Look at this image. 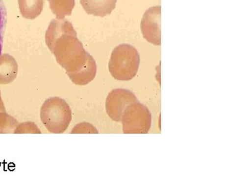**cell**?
I'll use <instances>...</instances> for the list:
<instances>
[{
  "label": "cell",
  "mask_w": 251,
  "mask_h": 188,
  "mask_svg": "<svg viewBox=\"0 0 251 188\" xmlns=\"http://www.w3.org/2000/svg\"><path fill=\"white\" fill-rule=\"evenodd\" d=\"M46 45L75 85H87L95 78L97 64L77 39L67 20H52L46 33Z\"/></svg>",
  "instance_id": "1"
},
{
  "label": "cell",
  "mask_w": 251,
  "mask_h": 188,
  "mask_svg": "<svg viewBox=\"0 0 251 188\" xmlns=\"http://www.w3.org/2000/svg\"><path fill=\"white\" fill-rule=\"evenodd\" d=\"M140 62V54L135 47L129 44H121L112 50L109 71L115 80H130L138 73Z\"/></svg>",
  "instance_id": "2"
},
{
  "label": "cell",
  "mask_w": 251,
  "mask_h": 188,
  "mask_svg": "<svg viewBox=\"0 0 251 188\" xmlns=\"http://www.w3.org/2000/svg\"><path fill=\"white\" fill-rule=\"evenodd\" d=\"M40 117L43 124L50 133H64L72 120V112L64 99L51 97L46 99L41 108Z\"/></svg>",
  "instance_id": "3"
},
{
  "label": "cell",
  "mask_w": 251,
  "mask_h": 188,
  "mask_svg": "<svg viewBox=\"0 0 251 188\" xmlns=\"http://www.w3.org/2000/svg\"><path fill=\"white\" fill-rule=\"evenodd\" d=\"M125 134H147L151 126V115L148 107L136 102L128 105L122 116Z\"/></svg>",
  "instance_id": "4"
},
{
  "label": "cell",
  "mask_w": 251,
  "mask_h": 188,
  "mask_svg": "<svg viewBox=\"0 0 251 188\" xmlns=\"http://www.w3.org/2000/svg\"><path fill=\"white\" fill-rule=\"evenodd\" d=\"M138 102L133 92L125 89H116L108 94L105 101V110L109 117L115 121H121L126 108Z\"/></svg>",
  "instance_id": "5"
},
{
  "label": "cell",
  "mask_w": 251,
  "mask_h": 188,
  "mask_svg": "<svg viewBox=\"0 0 251 188\" xmlns=\"http://www.w3.org/2000/svg\"><path fill=\"white\" fill-rule=\"evenodd\" d=\"M161 6H152L145 11L140 24L143 37L157 46L161 44Z\"/></svg>",
  "instance_id": "6"
},
{
  "label": "cell",
  "mask_w": 251,
  "mask_h": 188,
  "mask_svg": "<svg viewBox=\"0 0 251 188\" xmlns=\"http://www.w3.org/2000/svg\"><path fill=\"white\" fill-rule=\"evenodd\" d=\"M117 0H80V4L87 14L105 17L116 7Z\"/></svg>",
  "instance_id": "7"
},
{
  "label": "cell",
  "mask_w": 251,
  "mask_h": 188,
  "mask_svg": "<svg viewBox=\"0 0 251 188\" xmlns=\"http://www.w3.org/2000/svg\"><path fill=\"white\" fill-rule=\"evenodd\" d=\"M18 64L9 54H0V85H8L16 78Z\"/></svg>",
  "instance_id": "8"
},
{
  "label": "cell",
  "mask_w": 251,
  "mask_h": 188,
  "mask_svg": "<svg viewBox=\"0 0 251 188\" xmlns=\"http://www.w3.org/2000/svg\"><path fill=\"white\" fill-rule=\"evenodd\" d=\"M19 9L23 17L35 19L44 9V0H18Z\"/></svg>",
  "instance_id": "9"
},
{
  "label": "cell",
  "mask_w": 251,
  "mask_h": 188,
  "mask_svg": "<svg viewBox=\"0 0 251 188\" xmlns=\"http://www.w3.org/2000/svg\"><path fill=\"white\" fill-rule=\"evenodd\" d=\"M50 8L58 20L71 16L75 6V0H49Z\"/></svg>",
  "instance_id": "10"
},
{
  "label": "cell",
  "mask_w": 251,
  "mask_h": 188,
  "mask_svg": "<svg viewBox=\"0 0 251 188\" xmlns=\"http://www.w3.org/2000/svg\"><path fill=\"white\" fill-rule=\"evenodd\" d=\"M19 124L14 117L10 116L6 112L0 113V134L14 133V130Z\"/></svg>",
  "instance_id": "11"
},
{
  "label": "cell",
  "mask_w": 251,
  "mask_h": 188,
  "mask_svg": "<svg viewBox=\"0 0 251 188\" xmlns=\"http://www.w3.org/2000/svg\"><path fill=\"white\" fill-rule=\"evenodd\" d=\"M6 16L7 12L2 0H0V54L3 47V39H4L5 29H6Z\"/></svg>",
  "instance_id": "12"
},
{
  "label": "cell",
  "mask_w": 251,
  "mask_h": 188,
  "mask_svg": "<svg viewBox=\"0 0 251 188\" xmlns=\"http://www.w3.org/2000/svg\"><path fill=\"white\" fill-rule=\"evenodd\" d=\"M19 133H36L41 134V130L38 128L35 123L33 122H25V123L18 124L17 128L14 130V134Z\"/></svg>",
  "instance_id": "13"
},
{
  "label": "cell",
  "mask_w": 251,
  "mask_h": 188,
  "mask_svg": "<svg viewBox=\"0 0 251 188\" xmlns=\"http://www.w3.org/2000/svg\"><path fill=\"white\" fill-rule=\"evenodd\" d=\"M71 133L72 134L73 133H97V134L99 132L92 124L87 122H82L75 125Z\"/></svg>",
  "instance_id": "14"
},
{
  "label": "cell",
  "mask_w": 251,
  "mask_h": 188,
  "mask_svg": "<svg viewBox=\"0 0 251 188\" xmlns=\"http://www.w3.org/2000/svg\"><path fill=\"white\" fill-rule=\"evenodd\" d=\"M1 112H6V108H5L4 102L1 98V91H0V113Z\"/></svg>",
  "instance_id": "15"
}]
</instances>
